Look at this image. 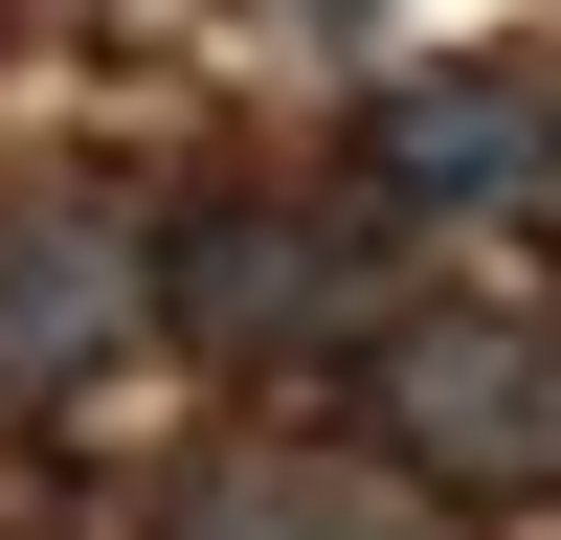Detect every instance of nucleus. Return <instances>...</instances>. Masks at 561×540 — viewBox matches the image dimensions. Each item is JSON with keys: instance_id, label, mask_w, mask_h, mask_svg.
<instances>
[{"instance_id": "nucleus-3", "label": "nucleus", "mask_w": 561, "mask_h": 540, "mask_svg": "<svg viewBox=\"0 0 561 540\" xmlns=\"http://www.w3.org/2000/svg\"><path fill=\"white\" fill-rule=\"evenodd\" d=\"M561 180V68L539 45H449V68H382L359 90V203L382 225H494Z\"/></svg>"}, {"instance_id": "nucleus-5", "label": "nucleus", "mask_w": 561, "mask_h": 540, "mask_svg": "<svg viewBox=\"0 0 561 540\" xmlns=\"http://www.w3.org/2000/svg\"><path fill=\"white\" fill-rule=\"evenodd\" d=\"M135 540H427V495L382 473V450H314V428H225L158 473V518Z\"/></svg>"}, {"instance_id": "nucleus-2", "label": "nucleus", "mask_w": 561, "mask_h": 540, "mask_svg": "<svg viewBox=\"0 0 561 540\" xmlns=\"http://www.w3.org/2000/svg\"><path fill=\"white\" fill-rule=\"evenodd\" d=\"M359 203H270V180H225V203H158V338L180 360H314V338H382L359 315Z\"/></svg>"}, {"instance_id": "nucleus-4", "label": "nucleus", "mask_w": 561, "mask_h": 540, "mask_svg": "<svg viewBox=\"0 0 561 540\" xmlns=\"http://www.w3.org/2000/svg\"><path fill=\"white\" fill-rule=\"evenodd\" d=\"M135 315H158V225L113 180H23L0 203V405H68Z\"/></svg>"}, {"instance_id": "nucleus-1", "label": "nucleus", "mask_w": 561, "mask_h": 540, "mask_svg": "<svg viewBox=\"0 0 561 540\" xmlns=\"http://www.w3.org/2000/svg\"><path fill=\"white\" fill-rule=\"evenodd\" d=\"M359 450L404 495H561V315H494V293H404L359 338Z\"/></svg>"}]
</instances>
